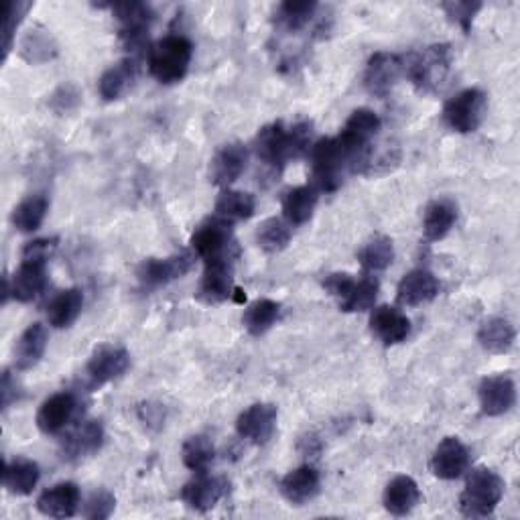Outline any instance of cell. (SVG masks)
I'll list each match as a JSON object with an SVG mask.
<instances>
[{
    "mask_svg": "<svg viewBox=\"0 0 520 520\" xmlns=\"http://www.w3.org/2000/svg\"><path fill=\"white\" fill-rule=\"evenodd\" d=\"M104 443V427L100 421H84L80 427H76L68 437H65L61 449L63 458L70 462H80L84 458H90L96 451H100Z\"/></svg>",
    "mask_w": 520,
    "mask_h": 520,
    "instance_id": "cell-25",
    "label": "cell"
},
{
    "mask_svg": "<svg viewBox=\"0 0 520 520\" xmlns=\"http://www.w3.org/2000/svg\"><path fill=\"white\" fill-rule=\"evenodd\" d=\"M47 342H49V334L45 325L39 321L31 323L29 328L19 336L13 348V366L17 370L35 368L47 350Z\"/></svg>",
    "mask_w": 520,
    "mask_h": 520,
    "instance_id": "cell-26",
    "label": "cell"
},
{
    "mask_svg": "<svg viewBox=\"0 0 520 520\" xmlns=\"http://www.w3.org/2000/svg\"><path fill=\"white\" fill-rule=\"evenodd\" d=\"M370 332L384 346H397L409 338L411 319L399 307L380 305L370 315Z\"/></svg>",
    "mask_w": 520,
    "mask_h": 520,
    "instance_id": "cell-19",
    "label": "cell"
},
{
    "mask_svg": "<svg viewBox=\"0 0 520 520\" xmlns=\"http://www.w3.org/2000/svg\"><path fill=\"white\" fill-rule=\"evenodd\" d=\"M49 212V200L47 195L43 193H35L25 198L21 204H17V208L13 210L11 222L19 232H35L43 226L45 218Z\"/></svg>",
    "mask_w": 520,
    "mask_h": 520,
    "instance_id": "cell-36",
    "label": "cell"
},
{
    "mask_svg": "<svg viewBox=\"0 0 520 520\" xmlns=\"http://www.w3.org/2000/svg\"><path fill=\"white\" fill-rule=\"evenodd\" d=\"M248 163V149L242 143H228L210 161V181L228 189L244 171Z\"/></svg>",
    "mask_w": 520,
    "mask_h": 520,
    "instance_id": "cell-21",
    "label": "cell"
},
{
    "mask_svg": "<svg viewBox=\"0 0 520 520\" xmlns=\"http://www.w3.org/2000/svg\"><path fill=\"white\" fill-rule=\"evenodd\" d=\"M291 226L283 218H269L256 230V244L267 254H279L291 242Z\"/></svg>",
    "mask_w": 520,
    "mask_h": 520,
    "instance_id": "cell-40",
    "label": "cell"
},
{
    "mask_svg": "<svg viewBox=\"0 0 520 520\" xmlns=\"http://www.w3.org/2000/svg\"><path fill=\"white\" fill-rule=\"evenodd\" d=\"M51 51H55V47L51 45V37L45 31H31L23 41V57L33 63L39 61L37 53H43L45 59H51Z\"/></svg>",
    "mask_w": 520,
    "mask_h": 520,
    "instance_id": "cell-44",
    "label": "cell"
},
{
    "mask_svg": "<svg viewBox=\"0 0 520 520\" xmlns=\"http://www.w3.org/2000/svg\"><path fill=\"white\" fill-rule=\"evenodd\" d=\"M405 74V59L401 55L378 51L374 53L364 70V86L376 98H386Z\"/></svg>",
    "mask_w": 520,
    "mask_h": 520,
    "instance_id": "cell-10",
    "label": "cell"
},
{
    "mask_svg": "<svg viewBox=\"0 0 520 520\" xmlns=\"http://www.w3.org/2000/svg\"><path fill=\"white\" fill-rule=\"evenodd\" d=\"M311 185L321 193H332L342 185L344 171H352L350 157L346 155L344 147L336 137L330 139H319L313 143L311 151Z\"/></svg>",
    "mask_w": 520,
    "mask_h": 520,
    "instance_id": "cell-4",
    "label": "cell"
},
{
    "mask_svg": "<svg viewBox=\"0 0 520 520\" xmlns=\"http://www.w3.org/2000/svg\"><path fill=\"white\" fill-rule=\"evenodd\" d=\"M458 222V206L449 198L433 200L423 214V234L429 242L443 240Z\"/></svg>",
    "mask_w": 520,
    "mask_h": 520,
    "instance_id": "cell-29",
    "label": "cell"
},
{
    "mask_svg": "<svg viewBox=\"0 0 520 520\" xmlns=\"http://www.w3.org/2000/svg\"><path fill=\"white\" fill-rule=\"evenodd\" d=\"M118 23H120V39L130 53H139L147 45V37L151 25L155 21V13L145 3H122L112 7Z\"/></svg>",
    "mask_w": 520,
    "mask_h": 520,
    "instance_id": "cell-7",
    "label": "cell"
},
{
    "mask_svg": "<svg viewBox=\"0 0 520 520\" xmlns=\"http://www.w3.org/2000/svg\"><path fill=\"white\" fill-rule=\"evenodd\" d=\"M470 468V449L460 437H445L431 455V472L439 480H458Z\"/></svg>",
    "mask_w": 520,
    "mask_h": 520,
    "instance_id": "cell-16",
    "label": "cell"
},
{
    "mask_svg": "<svg viewBox=\"0 0 520 520\" xmlns=\"http://www.w3.org/2000/svg\"><path fill=\"white\" fill-rule=\"evenodd\" d=\"M488 96L480 88H466L451 96L443 106V122L453 133H476L486 118Z\"/></svg>",
    "mask_w": 520,
    "mask_h": 520,
    "instance_id": "cell-6",
    "label": "cell"
},
{
    "mask_svg": "<svg viewBox=\"0 0 520 520\" xmlns=\"http://www.w3.org/2000/svg\"><path fill=\"white\" fill-rule=\"evenodd\" d=\"M39 478H41V470L37 462L29 458H15L5 466L3 486L7 488L9 494L29 496L37 488Z\"/></svg>",
    "mask_w": 520,
    "mask_h": 520,
    "instance_id": "cell-32",
    "label": "cell"
},
{
    "mask_svg": "<svg viewBox=\"0 0 520 520\" xmlns=\"http://www.w3.org/2000/svg\"><path fill=\"white\" fill-rule=\"evenodd\" d=\"M0 395H3V409L5 411L13 403L19 401V384H17V378H13V374L9 370L3 374V384H0Z\"/></svg>",
    "mask_w": 520,
    "mask_h": 520,
    "instance_id": "cell-47",
    "label": "cell"
},
{
    "mask_svg": "<svg viewBox=\"0 0 520 520\" xmlns=\"http://www.w3.org/2000/svg\"><path fill=\"white\" fill-rule=\"evenodd\" d=\"M356 277L350 275V273H332L323 279V289L328 291L332 297H336L338 301H342L348 291L352 289Z\"/></svg>",
    "mask_w": 520,
    "mask_h": 520,
    "instance_id": "cell-45",
    "label": "cell"
},
{
    "mask_svg": "<svg viewBox=\"0 0 520 520\" xmlns=\"http://www.w3.org/2000/svg\"><path fill=\"white\" fill-rule=\"evenodd\" d=\"M191 248L195 250L204 263L210 260L226 258V256H238L236 240L232 236V226L218 220L216 216L193 232L191 236Z\"/></svg>",
    "mask_w": 520,
    "mask_h": 520,
    "instance_id": "cell-8",
    "label": "cell"
},
{
    "mask_svg": "<svg viewBox=\"0 0 520 520\" xmlns=\"http://www.w3.org/2000/svg\"><path fill=\"white\" fill-rule=\"evenodd\" d=\"M191 269H193V254L177 252L165 258H145L137 269V277L143 287L159 289L177 279H183Z\"/></svg>",
    "mask_w": 520,
    "mask_h": 520,
    "instance_id": "cell-9",
    "label": "cell"
},
{
    "mask_svg": "<svg viewBox=\"0 0 520 520\" xmlns=\"http://www.w3.org/2000/svg\"><path fill=\"white\" fill-rule=\"evenodd\" d=\"M193 45L183 35H167L149 49V72L165 86L181 82L191 65Z\"/></svg>",
    "mask_w": 520,
    "mask_h": 520,
    "instance_id": "cell-2",
    "label": "cell"
},
{
    "mask_svg": "<svg viewBox=\"0 0 520 520\" xmlns=\"http://www.w3.org/2000/svg\"><path fill=\"white\" fill-rule=\"evenodd\" d=\"M451 65V47L445 43H437L409 55L405 59V74L421 92H437L447 82Z\"/></svg>",
    "mask_w": 520,
    "mask_h": 520,
    "instance_id": "cell-3",
    "label": "cell"
},
{
    "mask_svg": "<svg viewBox=\"0 0 520 520\" xmlns=\"http://www.w3.org/2000/svg\"><path fill=\"white\" fill-rule=\"evenodd\" d=\"M57 238H37L33 242H29L23 248V256L25 258H41V260H49V256L55 252L57 248Z\"/></svg>",
    "mask_w": 520,
    "mask_h": 520,
    "instance_id": "cell-46",
    "label": "cell"
},
{
    "mask_svg": "<svg viewBox=\"0 0 520 520\" xmlns=\"http://www.w3.org/2000/svg\"><path fill=\"white\" fill-rule=\"evenodd\" d=\"M130 366V354L122 346L102 344L98 346L88 364H86V380L90 388H100L116 378H120Z\"/></svg>",
    "mask_w": 520,
    "mask_h": 520,
    "instance_id": "cell-14",
    "label": "cell"
},
{
    "mask_svg": "<svg viewBox=\"0 0 520 520\" xmlns=\"http://www.w3.org/2000/svg\"><path fill=\"white\" fill-rule=\"evenodd\" d=\"M504 480L490 468H476L466 480V488L460 496V510L468 518H486L494 514L502 496Z\"/></svg>",
    "mask_w": 520,
    "mask_h": 520,
    "instance_id": "cell-5",
    "label": "cell"
},
{
    "mask_svg": "<svg viewBox=\"0 0 520 520\" xmlns=\"http://www.w3.org/2000/svg\"><path fill=\"white\" fill-rule=\"evenodd\" d=\"M439 281L427 269H415L407 273L397 287V303L401 307H417L433 301L439 295Z\"/></svg>",
    "mask_w": 520,
    "mask_h": 520,
    "instance_id": "cell-23",
    "label": "cell"
},
{
    "mask_svg": "<svg viewBox=\"0 0 520 520\" xmlns=\"http://www.w3.org/2000/svg\"><path fill=\"white\" fill-rule=\"evenodd\" d=\"M31 3H25V0H13L7 7V19H5V57L11 53L13 49V41H15V33L19 29V25L23 23L25 15L29 13Z\"/></svg>",
    "mask_w": 520,
    "mask_h": 520,
    "instance_id": "cell-41",
    "label": "cell"
},
{
    "mask_svg": "<svg viewBox=\"0 0 520 520\" xmlns=\"http://www.w3.org/2000/svg\"><path fill=\"white\" fill-rule=\"evenodd\" d=\"M480 346L490 354H506L516 342V330L506 317H488L478 330Z\"/></svg>",
    "mask_w": 520,
    "mask_h": 520,
    "instance_id": "cell-31",
    "label": "cell"
},
{
    "mask_svg": "<svg viewBox=\"0 0 520 520\" xmlns=\"http://www.w3.org/2000/svg\"><path fill=\"white\" fill-rule=\"evenodd\" d=\"M80 504V488L74 482L53 484L37 498V510L49 518H72L80 510Z\"/></svg>",
    "mask_w": 520,
    "mask_h": 520,
    "instance_id": "cell-20",
    "label": "cell"
},
{
    "mask_svg": "<svg viewBox=\"0 0 520 520\" xmlns=\"http://www.w3.org/2000/svg\"><path fill=\"white\" fill-rule=\"evenodd\" d=\"M78 399L74 393H55L49 399H45L37 411V427L45 435H57L65 427H68L76 415Z\"/></svg>",
    "mask_w": 520,
    "mask_h": 520,
    "instance_id": "cell-18",
    "label": "cell"
},
{
    "mask_svg": "<svg viewBox=\"0 0 520 520\" xmlns=\"http://www.w3.org/2000/svg\"><path fill=\"white\" fill-rule=\"evenodd\" d=\"M441 9L447 13L451 21H455L462 27L464 33H470L474 17L482 9V3H458V0H455V3H443Z\"/></svg>",
    "mask_w": 520,
    "mask_h": 520,
    "instance_id": "cell-43",
    "label": "cell"
},
{
    "mask_svg": "<svg viewBox=\"0 0 520 520\" xmlns=\"http://www.w3.org/2000/svg\"><path fill=\"white\" fill-rule=\"evenodd\" d=\"M313 126L311 122L303 120L287 128L283 122L267 124L260 128L254 141L256 157L267 167L281 171L291 159H299L313 147Z\"/></svg>",
    "mask_w": 520,
    "mask_h": 520,
    "instance_id": "cell-1",
    "label": "cell"
},
{
    "mask_svg": "<svg viewBox=\"0 0 520 520\" xmlns=\"http://www.w3.org/2000/svg\"><path fill=\"white\" fill-rule=\"evenodd\" d=\"M319 488H321V476L309 464L291 470L289 474L283 476L279 484L283 498L293 506H303L309 500H313L319 494Z\"/></svg>",
    "mask_w": 520,
    "mask_h": 520,
    "instance_id": "cell-24",
    "label": "cell"
},
{
    "mask_svg": "<svg viewBox=\"0 0 520 520\" xmlns=\"http://www.w3.org/2000/svg\"><path fill=\"white\" fill-rule=\"evenodd\" d=\"M214 216L226 224H236L244 222L254 216L256 212V200L254 195L248 191H238V189H222L218 195L216 206H214Z\"/></svg>",
    "mask_w": 520,
    "mask_h": 520,
    "instance_id": "cell-30",
    "label": "cell"
},
{
    "mask_svg": "<svg viewBox=\"0 0 520 520\" xmlns=\"http://www.w3.org/2000/svg\"><path fill=\"white\" fill-rule=\"evenodd\" d=\"M137 78H139V59L126 57L102 74V78L98 80V92L106 102L120 100L133 90Z\"/></svg>",
    "mask_w": 520,
    "mask_h": 520,
    "instance_id": "cell-22",
    "label": "cell"
},
{
    "mask_svg": "<svg viewBox=\"0 0 520 520\" xmlns=\"http://www.w3.org/2000/svg\"><path fill=\"white\" fill-rule=\"evenodd\" d=\"M45 285H47V260L23 256L15 275L5 277L3 303H7L9 297H15L21 303H29L35 297H39Z\"/></svg>",
    "mask_w": 520,
    "mask_h": 520,
    "instance_id": "cell-11",
    "label": "cell"
},
{
    "mask_svg": "<svg viewBox=\"0 0 520 520\" xmlns=\"http://www.w3.org/2000/svg\"><path fill=\"white\" fill-rule=\"evenodd\" d=\"M380 291V283L372 275H362L360 279L356 277L352 289L348 295L340 301V309L346 313H362L374 307L376 297Z\"/></svg>",
    "mask_w": 520,
    "mask_h": 520,
    "instance_id": "cell-39",
    "label": "cell"
},
{
    "mask_svg": "<svg viewBox=\"0 0 520 520\" xmlns=\"http://www.w3.org/2000/svg\"><path fill=\"white\" fill-rule=\"evenodd\" d=\"M319 202V191L313 185H297L283 195V220L289 226H303L311 220Z\"/></svg>",
    "mask_w": 520,
    "mask_h": 520,
    "instance_id": "cell-28",
    "label": "cell"
},
{
    "mask_svg": "<svg viewBox=\"0 0 520 520\" xmlns=\"http://www.w3.org/2000/svg\"><path fill=\"white\" fill-rule=\"evenodd\" d=\"M84 307V293L78 287L59 291L47 305V321L57 330L70 328Z\"/></svg>",
    "mask_w": 520,
    "mask_h": 520,
    "instance_id": "cell-33",
    "label": "cell"
},
{
    "mask_svg": "<svg viewBox=\"0 0 520 520\" xmlns=\"http://www.w3.org/2000/svg\"><path fill=\"white\" fill-rule=\"evenodd\" d=\"M358 260L362 269L372 275V273H380L386 271L395 260V244L388 236H372L358 252Z\"/></svg>",
    "mask_w": 520,
    "mask_h": 520,
    "instance_id": "cell-35",
    "label": "cell"
},
{
    "mask_svg": "<svg viewBox=\"0 0 520 520\" xmlns=\"http://www.w3.org/2000/svg\"><path fill=\"white\" fill-rule=\"evenodd\" d=\"M116 508V498L108 490H96L90 494L88 502L84 504L82 514L90 520H104L108 518Z\"/></svg>",
    "mask_w": 520,
    "mask_h": 520,
    "instance_id": "cell-42",
    "label": "cell"
},
{
    "mask_svg": "<svg viewBox=\"0 0 520 520\" xmlns=\"http://www.w3.org/2000/svg\"><path fill=\"white\" fill-rule=\"evenodd\" d=\"M482 413L488 417L506 415L516 403V384L506 374L486 376L478 388Z\"/></svg>",
    "mask_w": 520,
    "mask_h": 520,
    "instance_id": "cell-17",
    "label": "cell"
},
{
    "mask_svg": "<svg viewBox=\"0 0 520 520\" xmlns=\"http://www.w3.org/2000/svg\"><path fill=\"white\" fill-rule=\"evenodd\" d=\"M230 492V482L222 476H210L208 472L195 474L193 480H189L181 488V500L187 508L195 512H208L224 500V496Z\"/></svg>",
    "mask_w": 520,
    "mask_h": 520,
    "instance_id": "cell-15",
    "label": "cell"
},
{
    "mask_svg": "<svg viewBox=\"0 0 520 520\" xmlns=\"http://www.w3.org/2000/svg\"><path fill=\"white\" fill-rule=\"evenodd\" d=\"M277 419L279 409L273 403H254L238 415L236 433L252 445H267L277 431Z\"/></svg>",
    "mask_w": 520,
    "mask_h": 520,
    "instance_id": "cell-13",
    "label": "cell"
},
{
    "mask_svg": "<svg viewBox=\"0 0 520 520\" xmlns=\"http://www.w3.org/2000/svg\"><path fill=\"white\" fill-rule=\"evenodd\" d=\"M234 263L236 256H226L206 263L198 299L206 305H220L234 297Z\"/></svg>",
    "mask_w": 520,
    "mask_h": 520,
    "instance_id": "cell-12",
    "label": "cell"
},
{
    "mask_svg": "<svg viewBox=\"0 0 520 520\" xmlns=\"http://www.w3.org/2000/svg\"><path fill=\"white\" fill-rule=\"evenodd\" d=\"M181 460L193 474H204L216 460V447L210 437L193 435L181 447Z\"/></svg>",
    "mask_w": 520,
    "mask_h": 520,
    "instance_id": "cell-37",
    "label": "cell"
},
{
    "mask_svg": "<svg viewBox=\"0 0 520 520\" xmlns=\"http://www.w3.org/2000/svg\"><path fill=\"white\" fill-rule=\"evenodd\" d=\"M419 502H421V490L411 476L393 478L386 484L382 494V504L386 512H390L393 516L411 514Z\"/></svg>",
    "mask_w": 520,
    "mask_h": 520,
    "instance_id": "cell-27",
    "label": "cell"
},
{
    "mask_svg": "<svg viewBox=\"0 0 520 520\" xmlns=\"http://www.w3.org/2000/svg\"><path fill=\"white\" fill-rule=\"evenodd\" d=\"M279 317H281V305L277 301L256 299L244 309L242 325L250 336L258 338V336H265L279 321Z\"/></svg>",
    "mask_w": 520,
    "mask_h": 520,
    "instance_id": "cell-34",
    "label": "cell"
},
{
    "mask_svg": "<svg viewBox=\"0 0 520 520\" xmlns=\"http://www.w3.org/2000/svg\"><path fill=\"white\" fill-rule=\"evenodd\" d=\"M317 13V3L313 0H287V3L279 5L275 13L277 27H281L287 33H297L305 29Z\"/></svg>",
    "mask_w": 520,
    "mask_h": 520,
    "instance_id": "cell-38",
    "label": "cell"
}]
</instances>
